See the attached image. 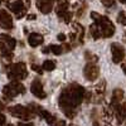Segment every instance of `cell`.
Returning a JSON list of instances; mask_svg holds the SVG:
<instances>
[{
    "mask_svg": "<svg viewBox=\"0 0 126 126\" xmlns=\"http://www.w3.org/2000/svg\"><path fill=\"white\" fill-rule=\"evenodd\" d=\"M90 34L92 35V38H93V39H98V38H101V37H102L101 30H100V28H98V25H97L96 23L92 24V25L90 27Z\"/></svg>",
    "mask_w": 126,
    "mask_h": 126,
    "instance_id": "19",
    "label": "cell"
},
{
    "mask_svg": "<svg viewBox=\"0 0 126 126\" xmlns=\"http://www.w3.org/2000/svg\"><path fill=\"white\" fill-rule=\"evenodd\" d=\"M96 91H97V93H103V91H105V81H101L100 85L96 86Z\"/></svg>",
    "mask_w": 126,
    "mask_h": 126,
    "instance_id": "25",
    "label": "cell"
},
{
    "mask_svg": "<svg viewBox=\"0 0 126 126\" xmlns=\"http://www.w3.org/2000/svg\"><path fill=\"white\" fill-rule=\"evenodd\" d=\"M4 109H5V106H4V103H3L1 101H0V112H1V111H3Z\"/></svg>",
    "mask_w": 126,
    "mask_h": 126,
    "instance_id": "34",
    "label": "cell"
},
{
    "mask_svg": "<svg viewBox=\"0 0 126 126\" xmlns=\"http://www.w3.org/2000/svg\"><path fill=\"white\" fill-rule=\"evenodd\" d=\"M0 57H4V58H6V59H12V57H13V53L10 52V49L8 48V46L6 44H4L3 42H0Z\"/></svg>",
    "mask_w": 126,
    "mask_h": 126,
    "instance_id": "17",
    "label": "cell"
},
{
    "mask_svg": "<svg viewBox=\"0 0 126 126\" xmlns=\"http://www.w3.org/2000/svg\"><path fill=\"white\" fill-rule=\"evenodd\" d=\"M85 56H86V58L88 59V62H96V61H98V57H97V56H94V54H92L90 50L86 52Z\"/></svg>",
    "mask_w": 126,
    "mask_h": 126,
    "instance_id": "23",
    "label": "cell"
},
{
    "mask_svg": "<svg viewBox=\"0 0 126 126\" xmlns=\"http://www.w3.org/2000/svg\"><path fill=\"white\" fill-rule=\"evenodd\" d=\"M111 53H112V61H113V63H116V64L122 62L124 58H125V49H124L122 46H120L117 43H113L111 46Z\"/></svg>",
    "mask_w": 126,
    "mask_h": 126,
    "instance_id": "8",
    "label": "cell"
},
{
    "mask_svg": "<svg viewBox=\"0 0 126 126\" xmlns=\"http://www.w3.org/2000/svg\"><path fill=\"white\" fill-rule=\"evenodd\" d=\"M115 110V115H116V119L119 121V124H122L124 120L126 119V103H117L112 106Z\"/></svg>",
    "mask_w": 126,
    "mask_h": 126,
    "instance_id": "11",
    "label": "cell"
},
{
    "mask_svg": "<svg viewBox=\"0 0 126 126\" xmlns=\"http://www.w3.org/2000/svg\"><path fill=\"white\" fill-rule=\"evenodd\" d=\"M72 27L75 28L76 30H78V33H79V38H78V40H79V43H83V34H85V29H83L82 27H81V24H78V23H73L72 24Z\"/></svg>",
    "mask_w": 126,
    "mask_h": 126,
    "instance_id": "20",
    "label": "cell"
},
{
    "mask_svg": "<svg viewBox=\"0 0 126 126\" xmlns=\"http://www.w3.org/2000/svg\"><path fill=\"white\" fill-rule=\"evenodd\" d=\"M8 8L15 14V16L18 19L23 18L27 14V8H25V5H24V3L22 1V0H15V1H13V3H9Z\"/></svg>",
    "mask_w": 126,
    "mask_h": 126,
    "instance_id": "6",
    "label": "cell"
},
{
    "mask_svg": "<svg viewBox=\"0 0 126 126\" xmlns=\"http://www.w3.org/2000/svg\"><path fill=\"white\" fill-rule=\"evenodd\" d=\"M28 43H29L30 47L35 48V47H38V46H40L42 43H43V35H40L38 33H32V34H29Z\"/></svg>",
    "mask_w": 126,
    "mask_h": 126,
    "instance_id": "14",
    "label": "cell"
},
{
    "mask_svg": "<svg viewBox=\"0 0 126 126\" xmlns=\"http://www.w3.org/2000/svg\"><path fill=\"white\" fill-rule=\"evenodd\" d=\"M53 126H66V122L63 121V120H58L53 124Z\"/></svg>",
    "mask_w": 126,
    "mask_h": 126,
    "instance_id": "29",
    "label": "cell"
},
{
    "mask_svg": "<svg viewBox=\"0 0 126 126\" xmlns=\"http://www.w3.org/2000/svg\"><path fill=\"white\" fill-rule=\"evenodd\" d=\"M117 22H119L120 24H122V25H126V15H125L124 12H120V13H119V15H117Z\"/></svg>",
    "mask_w": 126,
    "mask_h": 126,
    "instance_id": "24",
    "label": "cell"
},
{
    "mask_svg": "<svg viewBox=\"0 0 126 126\" xmlns=\"http://www.w3.org/2000/svg\"><path fill=\"white\" fill-rule=\"evenodd\" d=\"M32 69L35 71L37 73H39V75H42V73H43V68H40V67L37 66V64H32Z\"/></svg>",
    "mask_w": 126,
    "mask_h": 126,
    "instance_id": "27",
    "label": "cell"
},
{
    "mask_svg": "<svg viewBox=\"0 0 126 126\" xmlns=\"http://www.w3.org/2000/svg\"><path fill=\"white\" fill-rule=\"evenodd\" d=\"M0 40H1L4 44H6V46H8V48H9L10 50H13V49L15 48V46H16V40H15L13 37L8 35V34H3V33H0Z\"/></svg>",
    "mask_w": 126,
    "mask_h": 126,
    "instance_id": "15",
    "label": "cell"
},
{
    "mask_svg": "<svg viewBox=\"0 0 126 126\" xmlns=\"http://www.w3.org/2000/svg\"><path fill=\"white\" fill-rule=\"evenodd\" d=\"M0 27L3 29H6V30L13 29V27H14L13 18L6 10H0Z\"/></svg>",
    "mask_w": 126,
    "mask_h": 126,
    "instance_id": "10",
    "label": "cell"
},
{
    "mask_svg": "<svg viewBox=\"0 0 126 126\" xmlns=\"http://www.w3.org/2000/svg\"><path fill=\"white\" fill-rule=\"evenodd\" d=\"M93 126H101V125H100V122H98L97 120H94V121H93Z\"/></svg>",
    "mask_w": 126,
    "mask_h": 126,
    "instance_id": "35",
    "label": "cell"
},
{
    "mask_svg": "<svg viewBox=\"0 0 126 126\" xmlns=\"http://www.w3.org/2000/svg\"><path fill=\"white\" fill-rule=\"evenodd\" d=\"M8 111L10 112L12 116H14L16 119H20V120H30L34 116V113L29 110V107H24V106H20V105L9 107Z\"/></svg>",
    "mask_w": 126,
    "mask_h": 126,
    "instance_id": "5",
    "label": "cell"
},
{
    "mask_svg": "<svg viewBox=\"0 0 126 126\" xmlns=\"http://www.w3.org/2000/svg\"><path fill=\"white\" fill-rule=\"evenodd\" d=\"M57 38H58V40H59V42H64V40L67 39V37H66L64 34H62V33H61V34H58V37H57Z\"/></svg>",
    "mask_w": 126,
    "mask_h": 126,
    "instance_id": "30",
    "label": "cell"
},
{
    "mask_svg": "<svg viewBox=\"0 0 126 126\" xmlns=\"http://www.w3.org/2000/svg\"><path fill=\"white\" fill-rule=\"evenodd\" d=\"M8 77L12 81H22V79L27 78L28 77L27 64L24 62H18V63L12 64L8 71Z\"/></svg>",
    "mask_w": 126,
    "mask_h": 126,
    "instance_id": "3",
    "label": "cell"
},
{
    "mask_svg": "<svg viewBox=\"0 0 126 126\" xmlns=\"http://www.w3.org/2000/svg\"><path fill=\"white\" fill-rule=\"evenodd\" d=\"M125 40H126V33H125Z\"/></svg>",
    "mask_w": 126,
    "mask_h": 126,
    "instance_id": "40",
    "label": "cell"
},
{
    "mask_svg": "<svg viewBox=\"0 0 126 126\" xmlns=\"http://www.w3.org/2000/svg\"><path fill=\"white\" fill-rule=\"evenodd\" d=\"M120 3H122V4H126V0H119Z\"/></svg>",
    "mask_w": 126,
    "mask_h": 126,
    "instance_id": "37",
    "label": "cell"
},
{
    "mask_svg": "<svg viewBox=\"0 0 126 126\" xmlns=\"http://www.w3.org/2000/svg\"><path fill=\"white\" fill-rule=\"evenodd\" d=\"M124 98V91L120 90V88H116L113 90L112 92V97H111V106H115V105H117L122 101Z\"/></svg>",
    "mask_w": 126,
    "mask_h": 126,
    "instance_id": "16",
    "label": "cell"
},
{
    "mask_svg": "<svg viewBox=\"0 0 126 126\" xmlns=\"http://www.w3.org/2000/svg\"><path fill=\"white\" fill-rule=\"evenodd\" d=\"M30 92L33 93L37 98H40V100H43V98L47 97V93L43 90V85H42V82L39 79H34L33 82H32Z\"/></svg>",
    "mask_w": 126,
    "mask_h": 126,
    "instance_id": "9",
    "label": "cell"
},
{
    "mask_svg": "<svg viewBox=\"0 0 126 126\" xmlns=\"http://www.w3.org/2000/svg\"><path fill=\"white\" fill-rule=\"evenodd\" d=\"M54 68H56V63H54L53 61H50V59L44 61V63H43V69H46V71H53Z\"/></svg>",
    "mask_w": 126,
    "mask_h": 126,
    "instance_id": "21",
    "label": "cell"
},
{
    "mask_svg": "<svg viewBox=\"0 0 126 126\" xmlns=\"http://www.w3.org/2000/svg\"><path fill=\"white\" fill-rule=\"evenodd\" d=\"M42 52H43L44 54H47V53H50V48H49V47H44L43 49H42Z\"/></svg>",
    "mask_w": 126,
    "mask_h": 126,
    "instance_id": "32",
    "label": "cell"
},
{
    "mask_svg": "<svg viewBox=\"0 0 126 126\" xmlns=\"http://www.w3.org/2000/svg\"><path fill=\"white\" fill-rule=\"evenodd\" d=\"M49 48H50V52H53V53L56 54V56H59V54H62V52H63V48L61 47V46H49Z\"/></svg>",
    "mask_w": 126,
    "mask_h": 126,
    "instance_id": "22",
    "label": "cell"
},
{
    "mask_svg": "<svg viewBox=\"0 0 126 126\" xmlns=\"http://www.w3.org/2000/svg\"><path fill=\"white\" fill-rule=\"evenodd\" d=\"M91 18L96 20V24L98 25L103 38H110L115 34V25L112 24V22L107 16H102V15L97 14L96 12H92Z\"/></svg>",
    "mask_w": 126,
    "mask_h": 126,
    "instance_id": "2",
    "label": "cell"
},
{
    "mask_svg": "<svg viewBox=\"0 0 126 126\" xmlns=\"http://www.w3.org/2000/svg\"><path fill=\"white\" fill-rule=\"evenodd\" d=\"M40 116L43 117L46 121H47V124L48 125H53L56 121H57V119H56V116H53L49 111H46V110H42V112H40Z\"/></svg>",
    "mask_w": 126,
    "mask_h": 126,
    "instance_id": "18",
    "label": "cell"
},
{
    "mask_svg": "<svg viewBox=\"0 0 126 126\" xmlns=\"http://www.w3.org/2000/svg\"><path fill=\"white\" fill-rule=\"evenodd\" d=\"M37 18V15H34V14H29V15H27V19L28 20H33V19H35Z\"/></svg>",
    "mask_w": 126,
    "mask_h": 126,
    "instance_id": "33",
    "label": "cell"
},
{
    "mask_svg": "<svg viewBox=\"0 0 126 126\" xmlns=\"http://www.w3.org/2000/svg\"><path fill=\"white\" fill-rule=\"evenodd\" d=\"M24 92H25V87L18 81H12L9 85L4 86L3 88V94L8 100H12L13 97L18 96L20 93H24Z\"/></svg>",
    "mask_w": 126,
    "mask_h": 126,
    "instance_id": "4",
    "label": "cell"
},
{
    "mask_svg": "<svg viewBox=\"0 0 126 126\" xmlns=\"http://www.w3.org/2000/svg\"><path fill=\"white\" fill-rule=\"evenodd\" d=\"M18 126H34L32 122H19Z\"/></svg>",
    "mask_w": 126,
    "mask_h": 126,
    "instance_id": "31",
    "label": "cell"
},
{
    "mask_svg": "<svg viewBox=\"0 0 126 126\" xmlns=\"http://www.w3.org/2000/svg\"><path fill=\"white\" fill-rule=\"evenodd\" d=\"M86 90L77 83H72L67 88L62 91L58 98L59 107L63 110L64 115L68 119H73L76 116V107L79 106L81 102L85 98Z\"/></svg>",
    "mask_w": 126,
    "mask_h": 126,
    "instance_id": "1",
    "label": "cell"
},
{
    "mask_svg": "<svg viewBox=\"0 0 126 126\" xmlns=\"http://www.w3.org/2000/svg\"><path fill=\"white\" fill-rule=\"evenodd\" d=\"M8 126H13V125H8Z\"/></svg>",
    "mask_w": 126,
    "mask_h": 126,
    "instance_id": "41",
    "label": "cell"
},
{
    "mask_svg": "<svg viewBox=\"0 0 126 126\" xmlns=\"http://www.w3.org/2000/svg\"><path fill=\"white\" fill-rule=\"evenodd\" d=\"M68 6H69V3L67 1V0H57L56 13H57V15H58L61 19L63 18V15L68 12Z\"/></svg>",
    "mask_w": 126,
    "mask_h": 126,
    "instance_id": "13",
    "label": "cell"
},
{
    "mask_svg": "<svg viewBox=\"0 0 126 126\" xmlns=\"http://www.w3.org/2000/svg\"><path fill=\"white\" fill-rule=\"evenodd\" d=\"M122 69H124V72H125V75H126V62L122 64Z\"/></svg>",
    "mask_w": 126,
    "mask_h": 126,
    "instance_id": "36",
    "label": "cell"
},
{
    "mask_svg": "<svg viewBox=\"0 0 126 126\" xmlns=\"http://www.w3.org/2000/svg\"><path fill=\"white\" fill-rule=\"evenodd\" d=\"M53 3L54 0H37V8L43 14H48L53 9Z\"/></svg>",
    "mask_w": 126,
    "mask_h": 126,
    "instance_id": "12",
    "label": "cell"
},
{
    "mask_svg": "<svg viewBox=\"0 0 126 126\" xmlns=\"http://www.w3.org/2000/svg\"><path fill=\"white\" fill-rule=\"evenodd\" d=\"M5 124H6V117L0 112V126H5Z\"/></svg>",
    "mask_w": 126,
    "mask_h": 126,
    "instance_id": "28",
    "label": "cell"
},
{
    "mask_svg": "<svg viewBox=\"0 0 126 126\" xmlns=\"http://www.w3.org/2000/svg\"><path fill=\"white\" fill-rule=\"evenodd\" d=\"M100 75V67L94 62H88L85 67V77L88 81H94L97 79Z\"/></svg>",
    "mask_w": 126,
    "mask_h": 126,
    "instance_id": "7",
    "label": "cell"
},
{
    "mask_svg": "<svg viewBox=\"0 0 126 126\" xmlns=\"http://www.w3.org/2000/svg\"><path fill=\"white\" fill-rule=\"evenodd\" d=\"M101 3H102L105 6L110 8V6H112V5L115 4V0H101Z\"/></svg>",
    "mask_w": 126,
    "mask_h": 126,
    "instance_id": "26",
    "label": "cell"
},
{
    "mask_svg": "<svg viewBox=\"0 0 126 126\" xmlns=\"http://www.w3.org/2000/svg\"><path fill=\"white\" fill-rule=\"evenodd\" d=\"M69 126H76V125H73V124H72V125H69Z\"/></svg>",
    "mask_w": 126,
    "mask_h": 126,
    "instance_id": "39",
    "label": "cell"
},
{
    "mask_svg": "<svg viewBox=\"0 0 126 126\" xmlns=\"http://www.w3.org/2000/svg\"><path fill=\"white\" fill-rule=\"evenodd\" d=\"M3 1H6V0H0V4H1Z\"/></svg>",
    "mask_w": 126,
    "mask_h": 126,
    "instance_id": "38",
    "label": "cell"
}]
</instances>
